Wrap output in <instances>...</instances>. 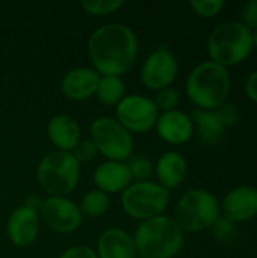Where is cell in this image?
I'll use <instances>...</instances> for the list:
<instances>
[{
    "label": "cell",
    "instance_id": "15",
    "mask_svg": "<svg viewBox=\"0 0 257 258\" xmlns=\"http://www.w3.org/2000/svg\"><path fill=\"white\" fill-rule=\"evenodd\" d=\"M98 80H100V76L95 70L80 67V68L70 70L64 76L61 88H62V92L70 100L82 101L95 94Z\"/></svg>",
    "mask_w": 257,
    "mask_h": 258
},
{
    "label": "cell",
    "instance_id": "22",
    "mask_svg": "<svg viewBox=\"0 0 257 258\" xmlns=\"http://www.w3.org/2000/svg\"><path fill=\"white\" fill-rule=\"evenodd\" d=\"M109 197L108 194L101 192V190H89L80 203V212L82 215H86L89 218H98L101 215H105L109 209Z\"/></svg>",
    "mask_w": 257,
    "mask_h": 258
},
{
    "label": "cell",
    "instance_id": "12",
    "mask_svg": "<svg viewBox=\"0 0 257 258\" xmlns=\"http://www.w3.org/2000/svg\"><path fill=\"white\" fill-rule=\"evenodd\" d=\"M221 216L230 222L242 224L257 216V189L253 186H238L226 194L223 198Z\"/></svg>",
    "mask_w": 257,
    "mask_h": 258
},
{
    "label": "cell",
    "instance_id": "20",
    "mask_svg": "<svg viewBox=\"0 0 257 258\" xmlns=\"http://www.w3.org/2000/svg\"><path fill=\"white\" fill-rule=\"evenodd\" d=\"M191 119L194 124V133H197L200 142L208 147L217 145L226 132L215 110L195 109L191 115Z\"/></svg>",
    "mask_w": 257,
    "mask_h": 258
},
{
    "label": "cell",
    "instance_id": "25",
    "mask_svg": "<svg viewBox=\"0 0 257 258\" xmlns=\"http://www.w3.org/2000/svg\"><path fill=\"white\" fill-rule=\"evenodd\" d=\"M179 103H180V94H179V91H176L173 88H165V89L159 91L155 98V104H156L158 110H162L164 113L176 110Z\"/></svg>",
    "mask_w": 257,
    "mask_h": 258
},
{
    "label": "cell",
    "instance_id": "9",
    "mask_svg": "<svg viewBox=\"0 0 257 258\" xmlns=\"http://www.w3.org/2000/svg\"><path fill=\"white\" fill-rule=\"evenodd\" d=\"M159 118V110L153 100L144 95L124 97L117 106V121L133 133L148 132Z\"/></svg>",
    "mask_w": 257,
    "mask_h": 258
},
{
    "label": "cell",
    "instance_id": "19",
    "mask_svg": "<svg viewBox=\"0 0 257 258\" xmlns=\"http://www.w3.org/2000/svg\"><path fill=\"white\" fill-rule=\"evenodd\" d=\"M186 160L177 151L164 153L156 163V175L161 181V186L167 190L179 187L186 177Z\"/></svg>",
    "mask_w": 257,
    "mask_h": 258
},
{
    "label": "cell",
    "instance_id": "24",
    "mask_svg": "<svg viewBox=\"0 0 257 258\" xmlns=\"http://www.w3.org/2000/svg\"><path fill=\"white\" fill-rule=\"evenodd\" d=\"M126 165H127L129 171H130L132 178H135L138 181H147L153 175L151 163L145 157H142V156L132 157Z\"/></svg>",
    "mask_w": 257,
    "mask_h": 258
},
{
    "label": "cell",
    "instance_id": "5",
    "mask_svg": "<svg viewBox=\"0 0 257 258\" xmlns=\"http://www.w3.org/2000/svg\"><path fill=\"white\" fill-rule=\"evenodd\" d=\"M221 216L218 198L204 189H192L183 194L174 209V221L183 233H200L211 228Z\"/></svg>",
    "mask_w": 257,
    "mask_h": 258
},
{
    "label": "cell",
    "instance_id": "2",
    "mask_svg": "<svg viewBox=\"0 0 257 258\" xmlns=\"http://www.w3.org/2000/svg\"><path fill=\"white\" fill-rule=\"evenodd\" d=\"M230 88L229 70L212 60L198 63L186 79V94L201 110H215L226 103Z\"/></svg>",
    "mask_w": 257,
    "mask_h": 258
},
{
    "label": "cell",
    "instance_id": "26",
    "mask_svg": "<svg viewBox=\"0 0 257 258\" xmlns=\"http://www.w3.org/2000/svg\"><path fill=\"white\" fill-rule=\"evenodd\" d=\"M224 6L226 3L223 0H191V8L195 11V14L204 18L217 17Z\"/></svg>",
    "mask_w": 257,
    "mask_h": 258
},
{
    "label": "cell",
    "instance_id": "7",
    "mask_svg": "<svg viewBox=\"0 0 257 258\" xmlns=\"http://www.w3.org/2000/svg\"><path fill=\"white\" fill-rule=\"evenodd\" d=\"M168 201L170 190L151 181H136L130 184L121 197V204L126 213L141 221L161 216Z\"/></svg>",
    "mask_w": 257,
    "mask_h": 258
},
{
    "label": "cell",
    "instance_id": "34",
    "mask_svg": "<svg viewBox=\"0 0 257 258\" xmlns=\"http://www.w3.org/2000/svg\"><path fill=\"white\" fill-rule=\"evenodd\" d=\"M253 47H256L257 48V29L256 30H253Z\"/></svg>",
    "mask_w": 257,
    "mask_h": 258
},
{
    "label": "cell",
    "instance_id": "32",
    "mask_svg": "<svg viewBox=\"0 0 257 258\" xmlns=\"http://www.w3.org/2000/svg\"><path fill=\"white\" fill-rule=\"evenodd\" d=\"M244 91H245V95L257 104V70L247 76L245 83H244Z\"/></svg>",
    "mask_w": 257,
    "mask_h": 258
},
{
    "label": "cell",
    "instance_id": "11",
    "mask_svg": "<svg viewBox=\"0 0 257 258\" xmlns=\"http://www.w3.org/2000/svg\"><path fill=\"white\" fill-rule=\"evenodd\" d=\"M179 71L177 59L167 48L153 51L142 65L141 80L145 88L151 91H162L170 88Z\"/></svg>",
    "mask_w": 257,
    "mask_h": 258
},
{
    "label": "cell",
    "instance_id": "18",
    "mask_svg": "<svg viewBox=\"0 0 257 258\" xmlns=\"http://www.w3.org/2000/svg\"><path fill=\"white\" fill-rule=\"evenodd\" d=\"M50 141L58 147V151L70 153L80 141V127L77 121L68 115H56L47 125Z\"/></svg>",
    "mask_w": 257,
    "mask_h": 258
},
{
    "label": "cell",
    "instance_id": "30",
    "mask_svg": "<svg viewBox=\"0 0 257 258\" xmlns=\"http://www.w3.org/2000/svg\"><path fill=\"white\" fill-rule=\"evenodd\" d=\"M241 23L251 32L257 29V0H251L244 5L241 11Z\"/></svg>",
    "mask_w": 257,
    "mask_h": 258
},
{
    "label": "cell",
    "instance_id": "17",
    "mask_svg": "<svg viewBox=\"0 0 257 258\" xmlns=\"http://www.w3.org/2000/svg\"><path fill=\"white\" fill-rule=\"evenodd\" d=\"M132 181L130 171L123 162H106L101 163L94 172V183L98 190L105 194L124 192Z\"/></svg>",
    "mask_w": 257,
    "mask_h": 258
},
{
    "label": "cell",
    "instance_id": "23",
    "mask_svg": "<svg viewBox=\"0 0 257 258\" xmlns=\"http://www.w3.org/2000/svg\"><path fill=\"white\" fill-rule=\"evenodd\" d=\"M124 5L123 0H85L82 8L92 15H106L112 14Z\"/></svg>",
    "mask_w": 257,
    "mask_h": 258
},
{
    "label": "cell",
    "instance_id": "6",
    "mask_svg": "<svg viewBox=\"0 0 257 258\" xmlns=\"http://www.w3.org/2000/svg\"><path fill=\"white\" fill-rule=\"evenodd\" d=\"M79 174L80 163L71 153L52 151L39 162L36 178L39 186L52 197H65L77 186Z\"/></svg>",
    "mask_w": 257,
    "mask_h": 258
},
{
    "label": "cell",
    "instance_id": "21",
    "mask_svg": "<svg viewBox=\"0 0 257 258\" xmlns=\"http://www.w3.org/2000/svg\"><path fill=\"white\" fill-rule=\"evenodd\" d=\"M124 83L118 76H103L98 80L95 94L103 104L112 106L118 104L124 98Z\"/></svg>",
    "mask_w": 257,
    "mask_h": 258
},
{
    "label": "cell",
    "instance_id": "13",
    "mask_svg": "<svg viewBox=\"0 0 257 258\" xmlns=\"http://www.w3.org/2000/svg\"><path fill=\"white\" fill-rule=\"evenodd\" d=\"M9 240L18 246H30L38 237V215L32 209L21 206L15 209L8 219Z\"/></svg>",
    "mask_w": 257,
    "mask_h": 258
},
{
    "label": "cell",
    "instance_id": "1",
    "mask_svg": "<svg viewBox=\"0 0 257 258\" xmlns=\"http://www.w3.org/2000/svg\"><path fill=\"white\" fill-rule=\"evenodd\" d=\"M88 54L97 73L120 77L132 68L138 56V41L124 24H105L89 36Z\"/></svg>",
    "mask_w": 257,
    "mask_h": 258
},
{
    "label": "cell",
    "instance_id": "14",
    "mask_svg": "<svg viewBox=\"0 0 257 258\" xmlns=\"http://www.w3.org/2000/svg\"><path fill=\"white\" fill-rule=\"evenodd\" d=\"M158 135L168 144L180 145L194 136V124L189 115L182 110H171L162 113L156 121Z\"/></svg>",
    "mask_w": 257,
    "mask_h": 258
},
{
    "label": "cell",
    "instance_id": "10",
    "mask_svg": "<svg viewBox=\"0 0 257 258\" xmlns=\"http://www.w3.org/2000/svg\"><path fill=\"white\" fill-rule=\"evenodd\" d=\"M41 218L50 230L62 234L76 231L82 224L79 206L64 197H50L39 209Z\"/></svg>",
    "mask_w": 257,
    "mask_h": 258
},
{
    "label": "cell",
    "instance_id": "4",
    "mask_svg": "<svg viewBox=\"0 0 257 258\" xmlns=\"http://www.w3.org/2000/svg\"><path fill=\"white\" fill-rule=\"evenodd\" d=\"M253 50V32L241 21L218 24L208 38L211 60L229 68L242 63Z\"/></svg>",
    "mask_w": 257,
    "mask_h": 258
},
{
    "label": "cell",
    "instance_id": "33",
    "mask_svg": "<svg viewBox=\"0 0 257 258\" xmlns=\"http://www.w3.org/2000/svg\"><path fill=\"white\" fill-rule=\"evenodd\" d=\"M26 207H29V209H32L33 212H38L39 209H41V206H42V203H41V200L38 198V197H29L27 200H26V204H24Z\"/></svg>",
    "mask_w": 257,
    "mask_h": 258
},
{
    "label": "cell",
    "instance_id": "28",
    "mask_svg": "<svg viewBox=\"0 0 257 258\" xmlns=\"http://www.w3.org/2000/svg\"><path fill=\"white\" fill-rule=\"evenodd\" d=\"M98 150L94 145V142L91 139H83L79 141V144L74 147L73 150V157L79 162V163H86L94 160V157L97 156Z\"/></svg>",
    "mask_w": 257,
    "mask_h": 258
},
{
    "label": "cell",
    "instance_id": "3",
    "mask_svg": "<svg viewBox=\"0 0 257 258\" xmlns=\"http://www.w3.org/2000/svg\"><path fill=\"white\" fill-rule=\"evenodd\" d=\"M133 240L142 258H174L183 248L185 236L173 218L161 215L142 221Z\"/></svg>",
    "mask_w": 257,
    "mask_h": 258
},
{
    "label": "cell",
    "instance_id": "27",
    "mask_svg": "<svg viewBox=\"0 0 257 258\" xmlns=\"http://www.w3.org/2000/svg\"><path fill=\"white\" fill-rule=\"evenodd\" d=\"M215 113H217V116L220 118V121H221V124L224 125V128H232V127H235V125L239 122V118H241L238 107H236L235 104H232V103H227V101L223 103L220 107H217V109H215Z\"/></svg>",
    "mask_w": 257,
    "mask_h": 258
},
{
    "label": "cell",
    "instance_id": "8",
    "mask_svg": "<svg viewBox=\"0 0 257 258\" xmlns=\"http://www.w3.org/2000/svg\"><path fill=\"white\" fill-rule=\"evenodd\" d=\"M91 141L111 162H123L133 153L132 135L109 116H100L91 124Z\"/></svg>",
    "mask_w": 257,
    "mask_h": 258
},
{
    "label": "cell",
    "instance_id": "29",
    "mask_svg": "<svg viewBox=\"0 0 257 258\" xmlns=\"http://www.w3.org/2000/svg\"><path fill=\"white\" fill-rule=\"evenodd\" d=\"M211 228H212L214 236L221 242H229L232 236L235 234V224L226 219L224 216H220Z\"/></svg>",
    "mask_w": 257,
    "mask_h": 258
},
{
    "label": "cell",
    "instance_id": "16",
    "mask_svg": "<svg viewBox=\"0 0 257 258\" xmlns=\"http://www.w3.org/2000/svg\"><path fill=\"white\" fill-rule=\"evenodd\" d=\"M98 258H135L138 255L135 240L120 228L105 230L97 242Z\"/></svg>",
    "mask_w": 257,
    "mask_h": 258
},
{
    "label": "cell",
    "instance_id": "31",
    "mask_svg": "<svg viewBox=\"0 0 257 258\" xmlns=\"http://www.w3.org/2000/svg\"><path fill=\"white\" fill-rule=\"evenodd\" d=\"M59 258H98L95 251H92L88 246L79 245V246H73L68 248L67 251H64Z\"/></svg>",
    "mask_w": 257,
    "mask_h": 258
}]
</instances>
